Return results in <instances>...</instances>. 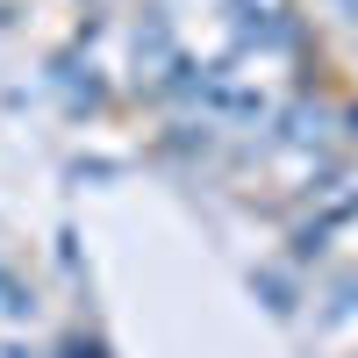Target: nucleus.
Masks as SVG:
<instances>
[{"label":"nucleus","instance_id":"nucleus-1","mask_svg":"<svg viewBox=\"0 0 358 358\" xmlns=\"http://www.w3.org/2000/svg\"><path fill=\"white\" fill-rule=\"evenodd\" d=\"M0 315H29V287L8 273V265H0Z\"/></svg>","mask_w":358,"mask_h":358}]
</instances>
